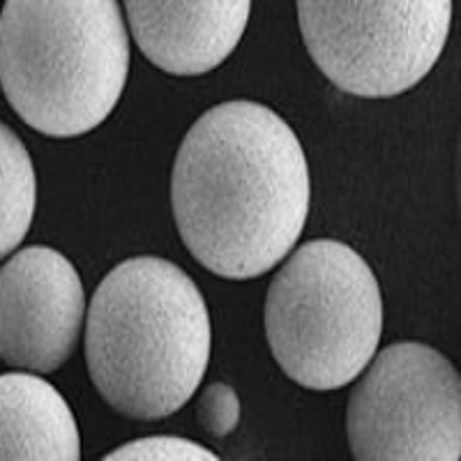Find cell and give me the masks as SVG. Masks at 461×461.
<instances>
[{"label": "cell", "mask_w": 461, "mask_h": 461, "mask_svg": "<svg viewBox=\"0 0 461 461\" xmlns=\"http://www.w3.org/2000/svg\"><path fill=\"white\" fill-rule=\"evenodd\" d=\"M310 167L295 131L257 102L205 111L180 143L173 220L192 257L224 279L273 270L310 215Z\"/></svg>", "instance_id": "obj_1"}, {"label": "cell", "mask_w": 461, "mask_h": 461, "mask_svg": "<svg viewBox=\"0 0 461 461\" xmlns=\"http://www.w3.org/2000/svg\"><path fill=\"white\" fill-rule=\"evenodd\" d=\"M212 351L199 286L176 263L134 257L95 288L86 319L93 385L115 413L162 420L194 397Z\"/></svg>", "instance_id": "obj_2"}, {"label": "cell", "mask_w": 461, "mask_h": 461, "mask_svg": "<svg viewBox=\"0 0 461 461\" xmlns=\"http://www.w3.org/2000/svg\"><path fill=\"white\" fill-rule=\"evenodd\" d=\"M127 72L130 35L118 0H5L0 88L44 137L74 139L102 125Z\"/></svg>", "instance_id": "obj_3"}, {"label": "cell", "mask_w": 461, "mask_h": 461, "mask_svg": "<svg viewBox=\"0 0 461 461\" xmlns=\"http://www.w3.org/2000/svg\"><path fill=\"white\" fill-rule=\"evenodd\" d=\"M381 335L378 279L346 242H304L267 288V344L282 372L303 388L337 390L356 381Z\"/></svg>", "instance_id": "obj_4"}, {"label": "cell", "mask_w": 461, "mask_h": 461, "mask_svg": "<svg viewBox=\"0 0 461 461\" xmlns=\"http://www.w3.org/2000/svg\"><path fill=\"white\" fill-rule=\"evenodd\" d=\"M304 47L344 93L388 100L425 79L452 23V0H295Z\"/></svg>", "instance_id": "obj_5"}, {"label": "cell", "mask_w": 461, "mask_h": 461, "mask_svg": "<svg viewBox=\"0 0 461 461\" xmlns=\"http://www.w3.org/2000/svg\"><path fill=\"white\" fill-rule=\"evenodd\" d=\"M369 362L346 413L353 456L357 461L459 459L461 381L452 362L418 341L388 346Z\"/></svg>", "instance_id": "obj_6"}, {"label": "cell", "mask_w": 461, "mask_h": 461, "mask_svg": "<svg viewBox=\"0 0 461 461\" xmlns=\"http://www.w3.org/2000/svg\"><path fill=\"white\" fill-rule=\"evenodd\" d=\"M84 312V284L63 254L44 245L16 252L0 267V357L23 372H56L79 344Z\"/></svg>", "instance_id": "obj_7"}, {"label": "cell", "mask_w": 461, "mask_h": 461, "mask_svg": "<svg viewBox=\"0 0 461 461\" xmlns=\"http://www.w3.org/2000/svg\"><path fill=\"white\" fill-rule=\"evenodd\" d=\"M143 56L176 77L220 68L249 23L252 0H125Z\"/></svg>", "instance_id": "obj_8"}, {"label": "cell", "mask_w": 461, "mask_h": 461, "mask_svg": "<svg viewBox=\"0 0 461 461\" xmlns=\"http://www.w3.org/2000/svg\"><path fill=\"white\" fill-rule=\"evenodd\" d=\"M0 459H81L79 427L69 403L31 372L0 374Z\"/></svg>", "instance_id": "obj_9"}, {"label": "cell", "mask_w": 461, "mask_h": 461, "mask_svg": "<svg viewBox=\"0 0 461 461\" xmlns=\"http://www.w3.org/2000/svg\"><path fill=\"white\" fill-rule=\"evenodd\" d=\"M35 203L37 180L31 152L10 127L0 122V258L28 236Z\"/></svg>", "instance_id": "obj_10"}, {"label": "cell", "mask_w": 461, "mask_h": 461, "mask_svg": "<svg viewBox=\"0 0 461 461\" xmlns=\"http://www.w3.org/2000/svg\"><path fill=\"white\" fill-rule=\"evenodd\" d=\"M106 461H217L215 452L199 446L194 440L178 438V436H148L141 440H131L127 446L115 447L104 456Z\"/></svg>", "instance_id": "obj_11"}, {"label": "cell", "mask_w": 461, "mask_h": 461, "mask_svg": "<svg viewBox=\"0 0 461 461\" xmlns=\"http://www.w3.org/2000/svg\"><path fill=\"white\" fill-rule=\"evenodd\" d=\"M199 425L215 438H226L240 422V399L226 383H212L196 403Z\"/></svg>", "instance_id": "obj_12"}]
</instances>
